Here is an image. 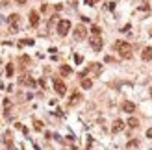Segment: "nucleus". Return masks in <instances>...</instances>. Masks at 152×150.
<instances>
[{
	"mask_svg": "<svg viewBox=\"0 0 152 150\" xmlns=\"http://www.w3.org/2000/svg\"><path fill=\"white\" fill-rule=\"evenodd\" d=\"M69 30H71V21H69V19H61V21L58 22V33H60V35H67Z\"/></svg>",
	"mask_w": 152,
	"mask_h": 150,
	"instance_id": "f03ea898",
	"label": "nucleus"
},
{
	"mask_svg": "<svg viewBox=\"0 0 152 150\" xmlns=\"http://www.w3.org/2000/svg\"><path fill=\"white\" fill-rule=\"evenodd\" d=\"M60 72L63 74V76H69V74L72 72V69H71V67H67V65H61L60 67Z\"/></svg>",
	"mask_w": 152,
	"mask_h": 150,
	"instance_id": "f8f14e48",
	"label": "nucleus"
},
{
	"mask_svg": "<svg viewBox=\"0 0 152 150\" xmlns=\"http://www.w3.org/2000/svg\"><path fill=\"white\" fill-rule=\"evenodd\" d=\"M54 89H56V93L60 94V96H63V94L67 93V85H65L61 80H58V78L54 80Z\"/></svg>",
	"mask_w": 152,
	"mask_h": 150,
	"instance_id": "20e7f679",
	"label": "nucleus"
},
{
	"mask_svg": "<svg viewBox=\"0 0 152 150\" xmlns=\"http://www.w3.org/2000/svg\"><path fill=\"white\" fill-rule=\"evenodd\" d=\"M113 46H115L117 52H119V56L124 58V60H130L132 54H134V50H132V45H130V43H126V41H115Z\"/></svg>",
	"mask_w": 152,
	"mask_h": 150,
	"instance_id": "f257e3e1",
	"label": "nucleus"
},
{
	"mask_svg": "<svg viewBox=\"0 0 152 150\" xmlns=\"http://www.w3.org/2000/svg\"><path fill=\"white\" fill-rule=\"evenodd\" d=\"M17 4H21V6H24V4H26V0H17Z\"/></svg>",
	"mask_w": 152,
	"mask_h": 150,
	"instance_id": "aec40b11",
	"label": "nucleus"
},
{
	"mask_svg": "<svg viewBox=\"0 0 152 150\" xmlns=\"http://www.w3.org/2000/svg\"><path fill=\"white\" fill-rule=\"evenodd\" d=\"M89 45H91L93 50H96V52H98V50H102L104 41H102V37H100V35H91V37H89Z\"/></svg>",
	"mask_w": 152,
	"mask_h": 150,
	"instance_id": "7ed1b4c3",
	"label": "nucleus"
},
{
	"mask_svg": "<svg viewBox=\"0 0 152 150\" xmlns=\"http://www.w3.org/2000/svg\"><path fill=\"white\" fill-rule=\"evenodd\" d=\"M147 137H152V128H149V130H147Z\"/></svg>",
	"mask_w": 152,
	"mask_h": 150,
	"instance_id": "6ab92c4d",
	"label": "nucleus"
},
{
	"mask_svg": "<svg viewBox=\"0 0 152 150\" xmlns=\"http://www.w3.org/2000/svg\"><path fill=\"white\" fill-rule=\"evenodd\" d=\"M91 31H93V35H100V28H98V26H93Z\"/></svg>",
	"mask_w": 152,
	"mask_h": 150,
	"instance_id": "f3484780",
	"label": "nucleus"
},
{
	"mask_svg": "<svg viewBox=\"0 0 152 150\" xmlns=\"http://www.w3.org/2000/svg\"><path fill=\"white\" fill-rule=\"evenodd\" d=\"M6 74H7V76H11V74H13V65H7V69H6Z\"/></svg>",
	"mask_w": 152,
	"mask_h": 150,
	"instance_id": "a211bd4d",
	"label": "nucleus"
},
{
	"mask_svg": "<svg viewBox=\"0 0 152 150\" xmlns=\"http://www.w3.org/2000/svg\"><path fill=\"white\" fill-rule=\"evenodd\" d=\"M19 15L17 13H13V15H9V19H7V24H9V28L13 30V31H17L19 30Z\"/></svg>",
	"mask_w": 152,
	"mask_h": 150,
	"instance_id": "39448f33",
	"label": "nucleus"
},
{
	"mask_svg": "<svg viewBox=\"0 0 152 150\" xmlns=\"http://www.w3.org/2000/svg\"><path fill=\"white\" fill-rule=\"evenodd\" d=\"M91 85H93L91 80H87V78H85V80H82V87H84V89H89Z\"/></svg>",
	"mask_w": 152,
	"mask_h": 150,
	"instance_id": "2eb2a0df",
	"label": "nucleus"
},
{
	"mask_svg": "<svg viewBox=\"0 0 152 150\" xmlns=\"http://www.w3.org/2000/svg\"><path fill=\"white\" fill-rule=\"evenodd\" d=\"M30 24H32V26H37V24H39V15H37V11H32V13H30Z\"/></svg>",
	"mask_w": 152,
	"mask_h": 150,
	"instance_id": "9d476101",
	"label": "nucleus"
},
{
	"mask_svg": "<svg viewBox=\"0 0 152 150\" xmlns=\"http://www.w3.org/2000/svg\"><path fill=\"white\" fill-rule=\"evenodd\" d=\"M141 58H143L145 61H150V60H152V46H147V48L143 50V52H141Z\"/></svg>",
	"mask_w": 152,
	"mask_h": 150,
	"instance_id": "6e6552de",
	"label": "nucleus"
},
{
	"mask_svg": "<svg viewBox=\"0 0 152 150\" xmlns=\"http://www.w3.org/2000/svg\"><path fill=\"white\" fill-rule=\"evenodd\" d=\"M123 109H124L126 113H134V111H135L134 102H124V104H123Z\"/></svg>",
	"mask_w": 152,
	"mask_h": 150,
	"instance_id": "1a4fd4ad",
	"label": "nucleus"
},
{
	"mask_svg": "<svg viewBox=\"0 0 152 150\" xmlns=\"http://www.w3.org/2000/svg\"><path fill=\"white\" fill-rule=\"evenodd\" d=\"M123 130H124V122L121 121V119H117V121L113 122V126H111V132L117 133V132H123Z\"/></svg>",
	"mask_w": 152,
	"mask_h": 150,
	"instance_id": "0eeeda50",
	"label": "nucleus"
},
{
	"mask_svg": "<svg viewBox=\"0 0 152 150\" xmlns=\"http://www.w3.org/2000/svg\"><path fill=\"white\" fill-rule=\"evenodd\" d=\"M85 35H87V30H85V26L80 24V26H76V28H74V39H76V41L84 39Z\"/></svg>",
	"mask_w": 152,
	"mask_h": 150,
	"instance_id": "423d86ee",
	"label": "nucleus"
},
{
	"mask_svg": "<svg viewBox=\"0 0 152 150\" xmlns=\"http://www.w3.org/2000/svg\"><path fill=\"white\" fill-rule=\"evenodd\" d=\"M87 70H91V72H95V74H100V72H102V67H100V65H91Z\"/></svg>",
	"mask_w": 152,
	"mask_h": 150,
	"instance_id": "ddd939ff",
	"label": "nucleus"
},
{
	"mask_svg": "<svg viewBox=\"0 0 152 150\" xmlns=\"http://www.w3.org/2000/svg\"><path fill=\"white\" fill-rule=\"evenodd\" d=\"M150 96H152V87H150Z\"/></svg>",
	"mask_w": 152,
	"mask_h": 150,
	"instance_id": "412c9836",
	"label": "nucleus"
},
{
	"mask_svg": "<svg viewBox=\"0 0 152 150\" xmlns=\"http://www.w3.org/2000/svg\"><path fill=\"white\" fill-rule=\"evenodd\" d=\"M21 82H24L26 85H32V87H33V85H35V80H32V78H30V76H24V78H21Z\"/></svg>",
	"mask_w": 152,
	"mask_h": 150,
	"instance_id": "4468645a",
	"label": "nucleus"
},
{
	"mask_svg": "<svg viewBox=\"0 0 152 150\" xmlns=\"http://www.w3.org/2000/svg\"><path fill=\"white\" fill-rule=\"evenodd\" d=\"M128 126L135 128V126H137V119H130V121H128Z\"/></svg>",
	"mask_w": 152,
	"mask_h": 150,
	"instance_id": "dca6fc26",
	"label": "nucleus"
},
{
	"mask_svg": "<svg viewBox=\"0 0 152 150\" xmlns=\"http://www.w3.org/2000/svg\"><path fill=\"white\" fill-rule=\"evenodd\" d=\"M80 100H82V94H80V93H74L71 98H69V106H74V104H78Z\"/></svg>",
	"mask_w": 152,
	"mask_h": 150,
	"instance_id": "9b49d317",
	"label": "nucleus"
}]
</instances>
